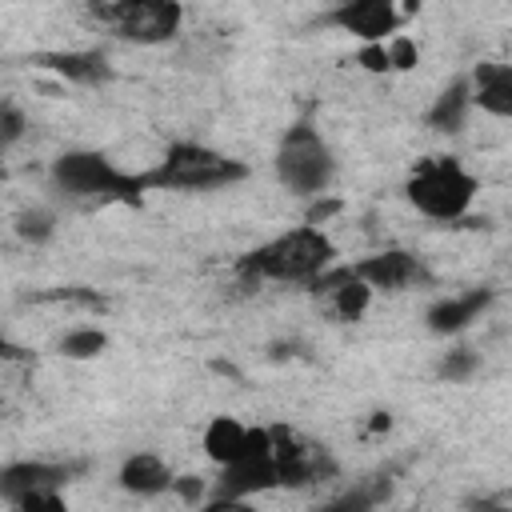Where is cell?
Masks as SVG:
<instances>
[{"instance_id": "cell-23", "label": "cell", "mask_w": 512, "mask_h": 512, "mask_svg": "<svg viewBox=\"0 0 512 512\" xmlns=\"http://www.w3.org/2000/svg\"><path fill=\"white\" fill-rule=\"evenodd\" d=\"M24 132H28V120H24V112H20L16 104L0 100V152H8L16 140H24Z\"/></svg>"}, {"instance_id": "cell-2", "label": "cell", "mask_w": 512, "mask_h": 512, "mask_svg": "<svg viewBox=\"0 0 512 512\" xmlns=\"http://www.w3.org/2000/svg\"><path fill=\"white\" fill-rule=\"evenodd\" d=\"M476 192H480V180L456 156H424L408 172V184H404L408 204L420 216L440 220V224L464 220L472 200H476Z\"/></svg>"}, {"instance_id": "cell-21", "label": "cell", "mask_w": 512, "mask_h": 512, "mask_svg": "<svg viewBox=\"0 0 512 512\" xmlns=\"http://www.w3.org/2000/svg\"><path fill=\"white\" fill-rule=\"evenodd\" d=\"M16 236L20 240H28V244H44V240H52L56 236V212L52 208H24L20 216H16Z\"/></svg>"}, {"instance_id": "cell-8", "label": "cell", "mask_w": 512, "mask_h": 512, "mask_svg": "<svg viewBox=\"0 0 512 512\" xmlns=\"http://www.w3.org/2000/svg\"><path fill=\"white\" fill-rule=\"evenodd\" d=\"M200 448L216 468H224V464H236L244 456H268L272 440H268L264 424H244L236 416H212L204 436H200Z\"/></svg>"}, {"instance_id": "cell-24", "label": "cell", "mask_w": 512, "mask_h": 512, "mask_svg": "<svg viewBox=\"0 0 512 512\" xmlns=\"http://www.w3.org/2000/svg\"><path fill=\"white\" fill-rule=\"evenodd\" d=\"M384 52H388V68H412V64L420 60V48H416L408 36L384 40Z\"/></svg>"}, {"instance_id": "cell-7", "label": "cell", "mask_w": 512, "mask_h": 512, "mask_svg": "<svg viewBox=\"0 0 512 512\" xmlns=\"http://www.w3.org/2000/svg\"><path fill=\"white\" fill-rule=\"evenodd\" d=\"M268 440H272V464H276L280 488H308V484H316V480L336 472L328 452L316 448L312 440H304L300 432H292L288 424H272Z\"/></svg>"}, {"instance_id": "cell-19", "label": "cell", "mask_w": 512, "mask_h": 512, "mask_svg": "<svg viewBox=\"0 0 512 512\" xmlns=\"http://www.w3.org/2000/svg\"><path fill=\"white\" fill-rule=\"evenodd\" d=\"M388 488H392L388 476H368V480L344 488L340 496H332L320 512H376V508L388 500Z\"/></svg>"}, {"instance_id": "cell-22", "label": "cell", "mask_w": 512, "mask_h": 512, "mask_svg": "<svg viewBox=\"0 0 512 512\" xmlns=\"http://www.w3.org/2000/svg\"><path fill=\"white\" fill-rule=\"evenodd\" d=\"M476 368H480V356H476L472 348H452V352L440 360V376L452 380V384H456V380H468Z\"/></svg>"}, {"instance_id": "cell-29", "label": "cell", "mask_w": 512, "mask_h": 512, "mask_svg": "<svg viewBox=\"0 0 512 512\" xmlns=\"http://www.w3.org/2000/svg\"><path fill=\"white\" fill-rule=\"evenodd\" d=\"M20 356H24V352H20V348L0 332V360H20Z\"/></svg>"}, {"instance_id": "cell-4", "label": "cell", "mask_w": 512, "mask_h": 512, "mask_svg": "<svg viewBox=\"0 0 512 512\" xmlns=\"http://www.w3.org/2000/svg\"><path fill=\"white\" fill-rule=\"evenodd\" d=\"M336 176V156L312 120L292 124L276 148V180L304 200H320Z\"/></svg>"}, {"instance_id": "cell-25", "label": "cell", "mask_w": 512, "mask_h": 512, "mask_svg": "<svg viewBox=\"0 0 512 512\" xmlns=\"http://www.w3.org/2000/svg\"><path fill=\"white\" fill-rule=\"evenodd\" d=\"M12 512H68V504H64L60 492H40V496H28V500L12 504Z\"/></svg>"}, {"instance_id": "cell-14", "label": "cell", "mask_w": 512, "mask_h": 512, "mask_svg": "<svg viewBox=\"0 0 512 512\" xmlns=\"http://www.w3.org/2000/svg\"><path fill=\"white\" fill-rule=\"evenodd\" d=\"M120 488L128 496H140V500H152V496H164L176 480L172 464L160 456V452H132L120 460V472H116Z\"/></svg>"}, {"instance_id": "cell-16", "label": "cell", "mask_w": 512, "mask_h": 512, "mask_svg": "<svg viewBox=\"0 0 512 512\" xmlns=\"http://www.w3.org/2000/svg\"><path fill=\"white\" fill-rule=\"evenodd\" d=\"M488 304H492V292H488V288H472V292L436 300V304L424 312V320H428V328H432L436 336H456V332H464L472 320H480V312H484Z\"/></svg>"}, {"instance_id": "cell-9", "label": "cell", "mask_w": 512, "mask_h": 512, "mask_svg": "<svg viewBox=\"0 0 512 512\" xmlns=\"http://www.w3.org/2000/svg\"><path fill=\"white\" fill-rule=\"evenodd\" d=\"M324 20L348 36H356L360 44H384V40L400 36L404 8H396L392 0H344Z\"/></svg>"}, {"instance_id": "cell-20", "label": "cell", "mask_w": 512, "mask_h": 512, "mask_svg": "<svg viewBox=\"0 0 512 512\" xmlns=\"http://www.w3.org/2000/svg\"><path fill=\"white\" fill-rule=\"evenodd\" d=\"M104 348H108V336H104L100 328H92V324L68 328V332L60 336V356H68V360H92V356H100Z\"/></svg>"}, {"instance_id": "cell-26", "label": "cell", "mask_w": 512, "mask_h": 512, "mask_svg": "<svg viewBox=\"0 0 512 512\" xmlns=\"http://www.w3.org/2000/svg\"><path fill=\"white\" fill-rule=\"evenodd\" d=\"M168 492H172L176 500H184V504H204V500H208V496H204V480H200V476H176Z\"/></svg>"}, {"instance_id": "cell-18", "label": "cell", "mask_w": 512, "mask_h": 512, "mask_svg": "<svg viewBox=\"0 0 512 512\" xmlns=\"http://www.w3.org/2000/svg\"><path fill=\"white\" fill-rule=\"evenodd\" d=\"M468 112H472V84H468V76H456V80H448V84L440 88V96L432 100V108H428V128L456 136V132L468 124Z\"/></svg>"}, {"instance_id": "cell-27", "label": "cell", "mask_w": 512, "mask_h": 512, "mask_svg": "<svg viewBox=\"0 0 512 512\" xmlns=\"http://www.w3.org/2000/svg\"><path fill=\"white\" fill-rule=\"evenodd\" d=\"M192 512H260L252 500H232V496H208L204 504H196Z\"/></svg>"}, {"instance_id": "cell-12", "label": "cell", "mask_w": 512, "mask_h": 512, "mask_svg": "<svg viewBox=\"0 0 512 512\" xmlns=\"http://www.w3.org/2000/svg\"><path fill=\"white\" fill-rule=\"evenodd\" d=\"M72 468L68 464H48V460H12L0 468V500L20 504L40 492H60L68 484Z\"/></svg>"}, {"instance_id": "cell-3", "label": "cell", "mask_w": 512, "mask_h": 512, "mask_svg": "<svg viewBox=\"0 0 512 512\" xmlns=\"http://www.w3.org/2000/svg\"><path fill=\"white\" fill-rule=\"evenodd\" d=\"M248 168L208 144H192L180 140L164 152V160L148 172H140L144 192L148 188H168V192H208V188H228L236 180H244Z\"/></svg>"}, {"instance_id": "cell-10", "label": "cell", "mask_w": 512, "mask_h": 512, "mask_svg": "<svg viewBox=\"0 0 512 512\" xmlns=\"http://www.w3.org/2000/svg\"><path fill=\"white\" fill-rule=\"evenodd\" d=\"M348 268H352V276L360 284H368V292H408V288L428 280L424 264L412 252H404V248L372 252V256H364V260H356Z\"/></svg>"}, {"instance_id": "cell-5", "label": "cell", "mask_w": 512, "mask_h": 512, "mask_svg": "<svg viewBox=\"0 0 512 512\" xmlns=\"http://www.w3.org/2000/svg\"><path fill=\"white\" fill-rule=\"evenodd\" d=\"M52 184L68 200H136L144 192L140 172H120L104 152L72 148L52 160Z\"/></svg>"}, {"instance_id": "cell-6", "label": "cell", "mask_w": 512, "mask_h": 512, "mask_svg": "<svg viewBox=\"0 0 512 512\" xmlns=\"http://www.w3.org/2000/svg\"><path fill=\"white\" fill-rule=\"evenodd\" d=\"M96 24L128 44H168L184 28V8L176 0H116L88 8Z\"/></svg>"}, {"instance_id": "cell-17", "label": "cell", "mask_w": 512, "mask_h": 512, "mask_svg": "<svg viewBox=\"0 0 512 512\" xmlns=\"http://www.w3.org/2000/svg\"><path fill=\"white\" fill-rule=\"evenodd\" d=\"M36 64H44L48 72L72 80V84H104L112 76V64L104 52L96 48H72V52H40Z\"/></svg>"}, {"instance_id": "cell-11", "label": "cell", "mask_w": 512, "mask_h": 512, "mask_svg": "<svg viewBox=\"0 0 512 512\" xmlns=\"http://www.w3.org/2000/svg\"><path fill=\"white\" fill-rule=\"evenodd\" d=\"M312 296H316L320 312H324L328 320H340V324L360 320V316L368 312V304H372L368 284H360V280L352 276L348 264H340V268H324V272L312 280Z\"/></svg>"}, {"instance_id": "cell-13", "label": "cell", "mask_w": 512, "mask_h": 512, "mask_svg": "<svg viewBox=\"0 0 512 512\" xmlns=\"http://www.w3.org/2000/svg\"><path fill=\"white\" fill-rule=\"evenodd\" d=\"M272 488H280V476H276V464H272V452H268V456H244L236 464H224L212 496L252 500V496H264Z\"/></svg>"}, {"instance_id": "cell-28", "label": "cell", "mask_w": 512, "mask_h": 512, "mask_svg": "<svg viewBox=\"0 0 512 512\" xmlns=\"http://www.w3.org/2000/svg\"><path fill=\"white\" fill-rule=\"evenodd\" d=\"M356 64L368 68V72H388V52H384V44H360Z\"/></svg>"}, {"instance_id": "cell-1", "label": "cell", "mask_w": 512, "mask_h": 512, "mask_svg": "<svg viewBox=\"0 0 512 512\" xmlns=\"http://www.w3.org/2000/svg\"><path fill=\"white\" fill-rule=\"evenodd\" d=\"M332 240L324 228L300 224L288 228L272 240H264L260 248H252L248 256H240L236 276L244 288H256L260 280H276V284H312L324 268H332Z\"/></svg>"}, {"instance_id": "cell-15", "label": "cell", "mask_w": 512, "mask_h": 512, "mask_svg": "<svg viewBox=\"0 0 512 512\" xmlns=\"http://www.w3.org/2000/svg\"><path fill=\"white\" fill-rule=\"evenodd\" d=\"M468 84H472V108L496 116V120H508L512 116V68L508 64H476L468 72Z\"/></svg>"}]
</instances>
